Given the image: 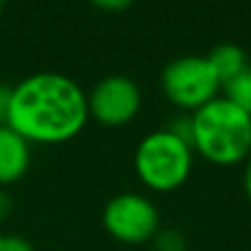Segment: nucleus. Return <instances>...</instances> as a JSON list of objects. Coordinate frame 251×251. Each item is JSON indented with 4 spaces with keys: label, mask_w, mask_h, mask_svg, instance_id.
I'll return each instance as SVG.
<instances>
[{
    "label": "nucleus",
    "mask_w": 251,
    "mask_h": 251,
    "mask_svg": "<svg viewBox=\"0 0 251 251\" xmlns=\"http://www.w3.org/2000/svg\"><path fill=\"white\" fill-rule=\"evenodd\" d=\"M88 122V97L62 73H33L11 88L9 128L29 143L57 146L75 139Z\"/></svg>",
    "instance_id": "nucleus-1"
},
{
    "label": "nucleus",
    "mask_w": 251,
    "mask_h": 251,
    "mask_svg": "<svg viewBox=\"0 0 251 251\" xmlns=\"http://www.w3.org/2000/svg\"><path fill=\"white\" fill-rule=\"evenodd\" d=\"M192 150L214 165H236L251 154V115L225 97H216L192 113Z\"/></svg>",
    "instance_id": "nucleus-2"
},
{
    "label": "nucleus",
    "mask_w": 251,
    "mask_h": 251,
    "mask_svg": "<svg viewBox=\"0 0 251 251\" xmlns=\"http://www.w3.org/2000/svg\"><path fill=\"white\" fill-rule=\"evenodd\" d=\"M194 150L170 130H156L139 141L134 172L152 192H174L190 178Z\"/></svg>",
    "instance_id": "nucleus-3"
},
{
    "label": "nucleus",
    "mask_w": 251,
    "mask_h": 251,
    "mask_svg": "<svg viewBox=\"0 0 251 251\" xmlns=\"http://www.w3.org/2000/svg\"><path fill=\"white\" fill-rule=\"evenodd\" d=\"M161 88L176 108L183 113H196L216 100L223 84L205 55H181L165 64Z\"/></svg>",
    "instance_id": "nucleus-4"
},
{
    "label": "nucleus",
    "mask_w": 251,
    "mask_h": 251,
    "mask_svg": "<svg viewBox=\"0 0 251 251\" xmlns=\"http://www.w3.org/2000/svg\"><path fill=\"white\" fill-rule=\"evenodd\" d=\"M101 223L110 238L124 245L152 243L161 229V216L156 205L148 196L124 192L106 203Z\"/></svg>",
    "instance_id": "nucleus-5"
},
{
    "label": "nucleus",
    "mask_w": 251,
    "mask_h": 251,
    "mask_svg": "<svg viewBox=\"0 0 251 251\" xmlns=\"http://www.w3.org/2000/svg\"><path fill=\"white\" fill-rule=\"evenodd\" d=\"M141 110V91L126 75H108L100 79L88 95V117L97 124L119 128L130 124Z\"/></svg>",
    "instance_id": "nucleus-6"
},
{
    "label": "nucleus",
    "mask_w": 251,
    "mask_h": 251,
    "mask_svg": "<svg viewBox=\"0 0 251 251\" xmlns=\"http://www.w3.org/2000/svg\"><path fill=\"white\" fill-rule=\"evenodd\" d=\"M31 143L9 126L0 128V185L18 183L31 165Z\"/></svg>",
    "instance_id": "nucleus-7"
},
{
    "label": "nucleus",
    "mask_w": 251,
    "mask_h": 251,
    "mask_svg": "<svg viewBox=\"0 0 251 251\" xmlns=\"http://www.w3.org/2000/svg\"><path fill=\"white\" fill-rule=\"evenodd\" d=\"M205 57H207V62L212 64L214 73L218 75L221 84H225L227 79L236 77V75L243 73V71L249 66V60H247L245 49L238 47V44H234V42L216 44V47H214Z\"/></svg>",
    "instance_id": "nucleus-8"
},
{
    "label": "nucleus",
    "mask_w": 251,
    "mask_h": 251,
    "mask_svg": "<svg viewBox=\"0 0 251 251\" xmlns=\"http://www.w3.org/2000/svg\"><path fill=\"white\" fill-rule=\"evenodd\" d=\"M221 91L227 101H231V104L238 106L240 110L251 115V66H247V69H245L243 73H238L236 77L227 79Z\"/></svg>",
    "instance_id": "nucleus-9"
},
{
    "label": "nucleus",
    "mask_w": 251,
    "mask_h": 251,
    "mask_svg": "<svg viewBox=\"0 0 251 251\" xmlns=\"http://www.w3.org/2000/svg\"><path fill=\"white\" fill-rule=\"evenodd\" d=\"M154 251H187L185 236L176 229H159V234L152 238Z\"/></svg>",
    "instance_id": "nucleus-10"
},
{
    "label": "nucleus",
    "mask_w": 251,
    "mask_h": 251,
    "mask_svg": "<svg viewBox=\"0 0 251 251\" xmlns=\"http://www.w3.org/2000/svg\"><path fill=\"white\" fill-rule=\"evenodd\" d=\"M165 130H170L174 137H178L181 141H185L192 146V137H194V122H192V115H176L174 122Z\"/></svg>",
    "instance_id": "nucleus-11"
},
{
    "label": "nucleus",
    "mask_w": 251,
    "mask_h": 251,
    "mask_svg": "<svg viewBox=\"0 0 251 251\" xmlns=\"http://www.w3.org/2000/svg\"><path fill=\"white\" fill-rule=\"evenodd\" d=\"M0 251H35L33 243L25 236L18 234H2L0 236Z\"/></svg>",
    "instance_id": "nucleus-12"
},
{
    "label": "nucleus",
    "mask_w": 251,
    "mask_h": 251,
    "mask_svg": "<svg viewBox=\"0 0 251 251\" xmlns=\"http://www.w3.org/2000/svg\"><path fill=\"white\" fill-rule=\"evenodd\" d=\"M93 7L101 9V11H110V13H119L124 9H128L134 0H88Z\"/></svg>",
    "instance_id": "nucleus-13"
},
{
    "label": "nucleus",
    "mask_w": 251,
    "mask_h": 251,
    "mask_svg": "<svg viewBox=\"0 0 251 251\" xmlns=\"http://www.w3.org/2000/svg\"><path fill=\"white\" fill-rule=\"evenodd\" d=\"M9 108H11V88L0 84V128L9 124Z\"/></svg>",
    "instance_id": "nucleus-14"
},
{
    "label": "nucleus",
    "mask_w": 251,
    "mask_h": 251,
    "mask_svg": "<svg viewBox=\"0 0 251 251\" xmlns=\"http://www.w3.org/2000/svg\"><path fill=\"white\" fill-rule=\"evenodd\" d=\"M13 199H11V194L9 192H4V190H0V223H4L9 216L13 214Z\"/></svg>",
    "instance_id": "nucleus-15"
},
{
    "label": "nucleus",
    "mask_w": 251,
    "mask_h": 251,
    "mask_svg": "<svg viewBox=\"0 0 251 251\" xmlns=\"http://www.w3.org/2000/svg\"><path fill=\"white\" fill-rule=\"evenodd\" d=\"M243 190L245 194H247L249 203H251V154L247 156V161H245V172H243Z\"/></svg>",
    "instance_id": "nucleus-16"
},
{
    "label": "nucleus",
    "mask_w": 251,
    "mask_h": 251,
    "mask_svg": "<svg viewBox=\"0 0 251 251\" xmlns=\"http://www.w3.org/2000/svg\"><path fill=\"white\" fill-rule=\"evenodd\" d=\"M4 4H7V0H0V13H2V9H4Z\"/></svg>",
    "instance_id": "nucleus-17"
}]
</instances>
